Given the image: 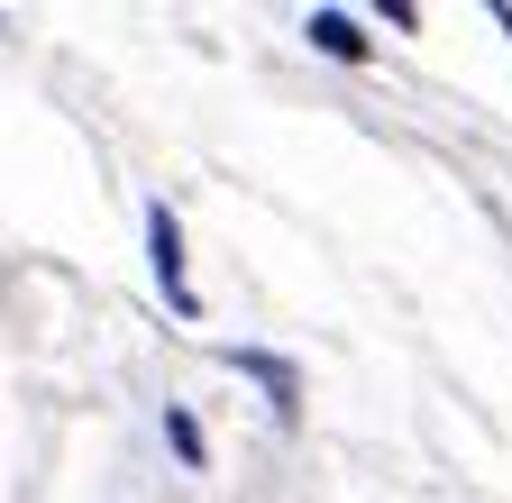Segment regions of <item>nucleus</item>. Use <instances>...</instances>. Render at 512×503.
<instances>
[{
  "label": "nucleus",
  "mask_w": 512,
  "mask_h": 503,
  "mask_svg": "<svg viewBox=\"0 0 512 503\" xmlns=\"http://www.w3.org/2000/svg\"><path fill=\"white\" fill-rule=\"evenodd\" d=\"M229 366H238V375H256V385H266V394H275V412H284V421L302 412V394H293V385H302V375H293L284 357H266V348H229Z\"/></svg>",
  "instance_id": "2"
},
{
  "label": "nucleus",
  "mask_w": 512,
  "mask_h": 503,
  "mask_svg": "<svg viewBox=\"0 0 512 503\" xmlns=\"http://www.w3.org/2000/svg\"><path fill=\"white\" fill-rule=\"evenodd\" d=\"M147 266H156V284H165V302L183 311V321H202V293H192V275H183V220L165 202H147Z\"/></svg>",
  "instance_id": "1"
},
{
  "label": "nucleus",
  "mask_w": 512,
  "mask_h": 503,
  "mask_svg": "<svg viewBox=\"0 0 512 503\" xmlns=\"http://www.w3.org/2000/svg\"><path fill=\"white\" fill-rule=\"evenodd\" d=\"M494 28H503V37H512V10H494Z\"/></svg>",
  "instance_id": "5"
},
{
  "label": "nucleus",
  "mask_w": 512,
  "mask_h": 503,
  "mask_svg": "<svg viewBox=\"0 0 512 503\" xmlns=\"http://www.w3.org/2000/svg\"><path fill=\"white\" fill-rule=\"evenodd\" d=\"M302 28H311V46H320V55H348V65H357V55H366V28H357L348 10H311Z\"/></svg>",
  "instance_id": "3"
},
{
  "label": "nucleus",
  "mask_w": 512,
  "mask_h": 503,
  "mask_svg": "<svg viewBox=\"0 0 512 503\" xmlns=\"http://www.w3.org/2000/svg\"><path fill=\"white\" fill-rule=\"evenodd\" d=\"M165 439H174V458H183V467H202V458H211V449H202V421H192L183 403L165 412Z\"/></svg>",
  "instance_id": "4"
}]
</instances>
